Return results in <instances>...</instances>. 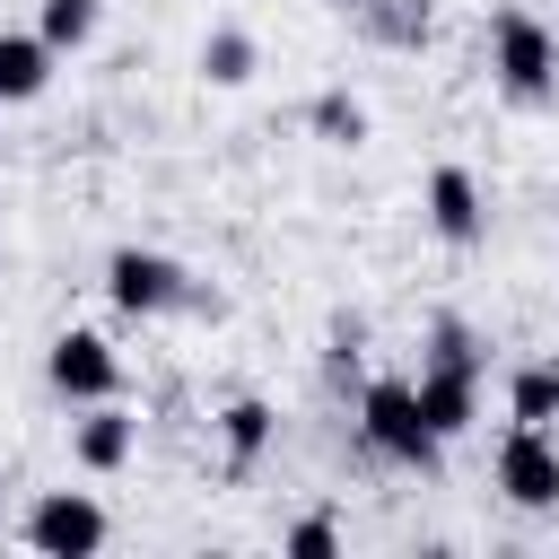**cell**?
Returning <instances> with one entry per match:
<instances>
[{
	"label": "cell",
	"mask_w": 559,
	"mask_h": 559,
	"mask_svg": "<svg viewBox=\"0 0 559 559\" xmlns=\"http://www.w3.org/2000/svg\"><path fill=\"white\" fill-rule=\"evenodd\" d=\"M271 437H280V411L262 402V393H236L227 411H218V445H227V463L245 472V463H262L271 454Z\"/></svg>",
	"instance_id": "8fae6325"
},
{
	"label": "cell",
	"mask_w": 559,
	"mask_h": 559,
	"mask_svg": "<svg viewBox=\"0 0 559 559\" xmlns=\"http://www.w3.org/2000/svg\"><path fill=\"white\" fill-rule=\"evenodd\" d=\"M306 131H314L323 148H358V140H367V105H358L349 87H323V96L306 105Z\"/></svg>",
	"instance_id": "5bb4252c"
},
{
	"label": "cell",
	"mask_w": 559,
	"mask_h": 559,
	"mask_svg": "<svg viewBox=\"0 0 559 559\" xmlns=\"http://www.w3.org/2000/svg\"><path fill=\"white\" fill-rule=\"evenodd\" d=\"M489 79H498V96L542 105V96L559 87V35H550L533 9H498V17H489Z\"/></svg>",
	"instance_id": "7a4b0ae2"
},
{
	"label": "cell",
	"mask_w": 559,
	"mask_h": 559,
	"mask_svg": "<svg viewBox=\"0 0 559 559\" xmlns=\"http://www.w3.org/2000/svg\"><path fill=\"white\" fill-rule=\"evenodd\" d=\"M44 384L61 393V402H114L122 393V358H114V341L105 332H52V349H44Z\"/></svg>",
	"instance_id": "277c9868"
},
{
	"label": "cell",
	"mask_w": 559,
	"mask_h": 559,
	"mask_svg": "<svg viewBox=\"0 0 559 559\" xmlns=\"http://www.w3.org/2000/svg\"><path fill=\"white\" fill-rule=\"evenodd\" d=\"M358 26L376 44H428V0H358Z\"/></svg>",
	"instance_id": "9a60e30c"
},
{
	"label": "cell",
	"mask_w": 559,
	"mask_h": 559,
	"mask_svg": "<svg viewBox=\"0 0 559 559\" xmlns=\"http://www.w3.org/2000/svg\"><path fill=\"white\" fill-rule=\"evenodd\" d=\"M507 419H524V428H550L559 419V358H524L507 376Z\"/></svg>",
	"instance_id": "7c38bea8"
},
{
	"label": "cell",
	"mask_w": 559,
	"mask_h": 559,
	"mask_svg": "<svg viewBox=\"0 0 559 559\" xmlns=\"http://www.w3.org/2000/svg\"><path fill=\"white\" fill-rule=\"evenodd\" d=\"M419 367H472V376H480L489 358H480V332H472L463 314H437V323H428V358H419Z\"/></svg>",
	"instance_id": "2e32d148"
},
{
	"label": "cell",
	"mask_w": 559,
	"mask_h": 559,
	"mask_svg": "<svg viewBox=\"0 0 559 559\" xmlns=\"http://www.w3.org/2000/svg\"><path fill=\"white\" fill-rule=\"evenodd\" d=\"M35 35H44L52 52H79V44L96 35V0H44V9H35Z\"/></svg>",
	"instance_id": "e0dca14e"
},
{
	"label": "cell",
	"mask_w": 559,
	"mask_h": 559,
	"mask_svg": "<svg viewBox=\"0 0 559 559\" xmlns=\"http://www.w3.org/2000/svg\"><path fill=\"white\" fill-rule=\"evenodd\" d=\"M105 533L114 524L87 489H44L26 507V550H44V559H87V550H105Z\"/></svg>",
	"instance_id": "5b68a950"
},
{
	"label": "cell",
	"mask_w": 559,
	"mask_h": 559,
	"mask_svg": "<svg viewBox=\"0 0 559 559\" xmlns=\"http://www.w3.org/2000/svg\"><path fill=\"white\" fill-rule=\"evenodd\" d=\"M419 411H428V428L454 445V437L480 419V376H472V367H419Z\"/></svg>",
	"instance_id": "9c48e42d"
},
{
	"label": "cell",
	"mask_w": 559,
	"mask_h": 559,
	"mask_svg": "<svg viewBox=\"0 0 559 559\" xmlns=\"http://www.w3.org/2000/svg\"><path fill=\"white\" fill-rule=\"evenodd\" d=\"M358 437H367V454L411 463V472H428V463L445 454V437H437V428H428V411H419V384H402V376L358 384Z\"/></svg>",
	"instance_id": "6da1fadb"
},
{
	"label": "cell",
	"mask_w": 559,
	"mask_h": 559,
	"mask_svg": "<svg viewBox=\"0 0 559 559\" xmlns=\"http://www.w3.org/2000/svg\"><path fill=\"white\" fill-rule=\"evenodd\" d=\"M52 44L35 35V26H0V105H35L44 87H52Z\"/></svg>",
	"instance_id": "30bf717a"
},
{
	"label": "cell",
	"mask_w": 559,
	"mask_h": 559,
	"mask_svg": "<svg viewBox=\"0 0 559 559\" xmlns=\"http://www.w3.org/2000/svg\"><path fill=\"white\" fill-rule=\"evenodd\" d=\"M140 454V419L122 411V402H79V419H70V463L79 472H122Z\"/></svg>",
	"instance_id": "ba28073f"
},
{
	"label": "cell",
	"mask_w": 559,
	"mask_h": 559,
	"mask_svg": "<svg viewBox=\"0 0 559 559\" xmlns=\"http://www.w3.org/2000/svg\"><path fill=\"white\" fill-rule=\"evenodd\" d=\"M253 70H262V44H253L245 26H210V35H201V79H210V87H245Z\"/></svg>",
	"instance_id": "4fadbf2b"
},
{
	"label": "cell",
	"mask_w": 559,
	"mask_h": 559,
	"mask_svg": "<svg viewBox=\"0 0 559 559\" xmlns=\"http://www.w3.org/2000/svg\"><path fill=\"white\" fill-rule=\"evenodd\" d=\"M498 489H507V507H559V437L515 419L498 437Z\"/></svg>",
	"instance_id": "8992f818"
},
{
	"label": "cell",
	"mask_w": 559,
	"mask_h": 559,
	"mask_svg": "<svg viewBox=\"0 0 559 559\" xmlns=\"http://www.w3.org/2000/svg\"><path fill=\"white\" fill-rule=\"evenodd\" d=\"M419 210H428V227L445 245H480L489 236V201H480V175L472 166H437L428 192H419Z\"/></svg>",
	"instance_id": "52a82bcc"
},
{
	"label": "cell",
	"mask_w": 559,
	"mask_h": 559,
	"mask_svg": "<svg viewBox=\"0 0 559 559\" xmlns=\"http://www.w3.org/2000/svg\"><path fill=\"white\" fill-rule=\"evenodd\" d=\"M105 297H114V314H175V306H192L201 288H192V271L175 262V253H148V245H114L105 253Z\"/></svg>",
	"instance_id": "3957f363"
},
{
	"label": "cell",
	"mask_w": 559,
	"mask_h": 559,
	"mask_svg": "<svg viewBox=\"0 0 559 559\" xmlns=\"http://www.w3.org/2000/svg\"><path fill=\"white\" fill-rule=\"evenodd\" d=\"M288 550H297V559H332V550H341V524H332V515H297V524H288Z\"/></svg>",
	"instance_id": "ac0fdd59"
}]
</instances>
